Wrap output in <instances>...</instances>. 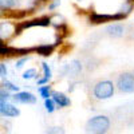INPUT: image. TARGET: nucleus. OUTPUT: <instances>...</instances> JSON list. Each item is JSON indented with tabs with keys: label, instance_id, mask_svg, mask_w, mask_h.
Returning <instances> with one entry per match:
<instances>
[{
	"label": "nucleus",
	"instance_id": "obj_14",
	"mask_svg": "<svg viewBox=\"0 0 134 134\" xmlns=\"http://www.w3.org/2000/svg\"><path fill=\"white\" fill-rule=\"evenodd\" d=\"M39 93H40V95L44 98V99H47V98H50L51 97V90H50V86H42V87H39Z\"/></svg>",
	"mask_w": 134,
	"mask_h": 134
},
{
	"label": "nucleus",
	"instance_id": "obj_7",
	"mask_svg": "<svg viewBox=\"0 0 134 134\" xmlns=\"http://www.w3.org/2000/svg\"><path fill=\"white\" fill-rule=\"evenodd\" d=\"M12 100H15V102H19V103H35L36 102V97H34V94L31 93H16L15 95H12Z\"/></svg>",
	"mask_w": 134,
	"mask_h": 134
},
{
	"label": "nucleus",
	"instance_id": "obj_15",
	"mask_svg": "<svg viewBox=\"0 0 134 134\" xmlns=\"http://www.w3.org/2000/svg\"><path fill=\"white\" fill-rule=\"evenodd\" d=\"M11 97H9V93H8V90H5L4 87H2L0 88V105L2 103H4V102H7V100L9 99Z\"/></svg>",
	"mask_w": 134,
	"mask_h": 134
},
{
	"label": "nucleus",
	"instance_id": "obj_9",
	"mask_svg": "<svg viewBox=\"0 0 134 134\" xmlns=\"http://www.w3.org/2000/svg\"><path fill=\"white\" fill-rule=\"evenodd\" d=\"M105 32L111 38H121V36H124V34H125V27L122 24H118V23L111 24L105 30Z\"/></svg>",
	"mask_w": 134,
	"mask_h": 134
},
{
	"label": "nucleus",
	"instance_id": "obj_10",
	"mask_svg": "<svg viewBox=\"0 0 134 134\" xmlns=\"http://www.w3.org/2000/svg\"><path fill=\"white\" fill-rule=\"evenodd\" d=\"M52 99H54V102L55 105H58L59 107H66V106H69L71 102H70V99L67 98L63 93H58V91H54L51 94Z\"/></svg>",
	"mask_w": 134,
	"mask_h": 134
},
{
	"label": "nucleus",
	"instance_id": "obj_3",
	"mask_svg": "<svg viewBox=\"0 0 134 134\" xmlns=\"http://www.w3.org/2000/svg\"><path fill=\"white\" fill-rule=\"evenodd\" d=\"M115 88L122 94L134 93V72L122 71L115 78Z\"/></svg>",
	"mask_w": 134,
	"mask_h": 134
},
{
	"label": "nucleus",
	"instance_id": "obj_17",
	"mask_svg": "<svg viewBox=\"0 0 134 134\" xmlns=\"http://www.w3.org/2000/svg\"><path fill=\"white\" fill-rule=\"evenodd\" d=\"M2 87H4L5 90H8V91H18V90H19L18 86L12 85L11 82H7V81H4V82L2 83Z\"/></svg>",
	"mask_w": 134,
	"mask_h": 134
},
{
	"label": "nucleus",
	"instance_id": "obj_24",
	"mask_svg": "<svg viewBox=\"0 0 134 134\" xmlns=\"http://www.w3.org/2000/svg\"><path fill=\"white\" fill-rule=\"evenodd\" d=\"M127 2H131V3H133V0H127Z\"/></svg>",
	"mask_w": 134,
	"mask_h": 134
},
{
	"label": "nucleus",
	"instance_id": "obj_16",
	"mask_svg": "<svg viewBox=\"0 0 134 134\" xmlns=\"http://www.w3.org/2000/svg\"><path fill=\"white\" fill-rule=\"evenodd\" d=\"M44 106H46V110L48 111V113H52V111L55 110V102H54V99L47 98L46 100H44Z\"/></svg>",
	"mask_w": 134,
	"mask_h": 134
},
{
	"label": "nucleus",
	"instance_id": "obj_12",
	"mask_svg": "<svg viewBox=\"0 0 134 134\" xmlns=\"http://www.w3.org/2000/svg\"><path fill=\"white\" fill-rule=\"evenodd\" d=\"M52 50H54V46H48V44H42V46L36 47L35 51L39 54V55H43V57H50L52 54Z\"/></svg>",
	"mask_w": 134,
	"mask_h": 134
},
{
	"label": "nucleus",
	"instance_id": "obj_1",
	"mask_svg": "<svg viewBox=\"0 0 134 134\" xmlns=\"http://www.w3.org/2000/svg\"><path fill=\"white\" fill-rule=\"evenodd\" d=\"M115 93V83L110 79L98 81L93 86V97L98 100H105L114 95Z\"/></svg>",
	"mask_w": 134,
	"mask_h": 134
},
{
	"label": "nucleus",
	"instance_id": "obj_8",
	"mask_svg": "<svg viewBox=\"0 0 134 134\" xmlns=\"http://www.w3.org/2000/svg\"><path fill=\"white\" fill-rule=\"evenodd\" d=\"M20 114L19 109H16L14 105H9L7 102L0 105V115L3 117H16Z\"/></svg>",
	"mask_w": 134,
	"mask_h": 134
},
{
	"label": "nucleus",
	"instance_id": "obj_20",
	"mask_svg": "<svg viewBox=\"0 0 134 134\" xmlns=\"http://www.w3.org/2000/svg\"><path fill=\"white\" fill-rule=\"evenodd\" d=\"M7 76V67L4 63H0V78H5Z\"/></svg>",
	"mask_w": 134,
	"mask_h": 134
},
{
	"label": "nucleus",
	"instance_id": "obj_5",
	"mask_svg": "<svg viewBox=\"0 0 134 134\" xmlns=\"http://www.w3.org/2000/svg\"><path fill=\"white\" fill-rule=\"evenodd\" d=\"M51 24V19L48 18H42V19H34L30 21H24V23L18 24V35L21 32L23 28H30V27H35V26H42V27H47Z\"/></svg>",
	"mask_w": 134,
	"mask_h": 134
},
{
	"label": "nucleus",
	"instance_id": "obj_19",
	"mask_svg": "<svg viewBox=\"0 0 134 134\" xmlns=\"http://www.w3.org/2000/svg\"><path fill=\"white\" fill-rule=\"evenodd\" d=\"M42 69H43V71H44V78H47V79H50V78H51V70H50L48 64L43 62V63H42Z\"/></svg>",
	"mask_w": 134,
	"mask_h": 134
},
{
	"label": "nucleus",
	"instance_id": "obj_22",
	"mask_svg": "<svg viewBox=\"0 0 134 134\" xmlns=\"http://www.w3.org/2000/svg\"><path fill=\"white\" fill-rule=\"evenodd\" d=\"M27 59H28V58H23L21 60H19V62L16 63V69H20V67H23V64L27 62Z\"/></svg>",
	"mask_w": 134,
	"mask_h": 134
},
{
	"label": "nucleus",
	"instance_id": "obj_2",
	"mask_svg": "<svg viewBox=\"0 0 134 134\" xmlns=\"http://www.w3.org/2000/svg\"><path fill=\"white\" fill-rule=\"evenodd\" d=\"M111 126V121L106 115H95L91 119L87 121L86 124V131L93 134H102L109 131Z\"/></svg>",
	"mask_w": 134,
	"mask_h": 134
},
{
	"label": "nucleus",
	"instance_id": "obj_4",
	"mask_svg": "<svg viewBox=\"0 0 134 134\" xmlns=\"http://www.w3.org/2000/svg\"><path fill=\"white\" fill-rule=\"evenodd\" d=\"M18 35V26L9 21L0 23V39L2 40H8L9 38Z\"/></svg>",
	"mask_w": 134,
	"mask_h": 134
},
{
	"label": "nucleus",
	"instance_id": "obj_6",
	"mask_svg": "<svg viewBox=\"0 0 134 134\" xmlns=\"http://www.w3.org/2000/svg\"><path fill=\"white\" fill-rule=\"evenodd\" d=\"M82 70H83V64H82L81 60H72L70 64H67L64 69H63V71L66 72V75H69L71 78H75L78 75H81Z\"/></svg>",
	"mask_w": 134,
	"mask_h": 134
},
{
	"label": "nucleus",
	"instance_id": "obj_18",
	"mask_svg": "<svg viewBox=\"0 0 134 134\" xmlns=\"http://www.w3.org/2000/svg\"><path fill=\"white\" fill-rule=\"evenodd\" d=\"M35 75H36V70L35 69H30V70L24 71L23 78L24 79H32V78H35Z\"/></svg>",
	"mask_w": 134,
	"mask_h": 134
},
{
	"label": "nucleus",
	"instance_id": "obj_21",
	"mask_svg": "<svg viewBox=\"0 0 134 134\" xmlns=\"http://www.w3.org/2000/svg\"><path fill=\"white\" fill-rule=\"evenodd\" d=\"M63 131L64 130L62 127H51V129L47 130V133H63Z\"/></svg>",
	"mask_w": 134,
	"mask_h": 134
},
{
	"label": "nucleus",
	"instance_id": "obj_13",
	"mask_svg": "<svg viewBox=\"0 0 134 134\" xmlns=\"http://www.w3.org/2000/svg\"><path fill=\"white\" fill-rule=\"evenodd\" d=\"M18 4L16 0H0V9H11V8H14L15 5Z\"/></svg>",
	"mask_w": 134,
	"mask_h": 134
},
{
	"label": "nucleus",
	"instance_id": "obj_23",
	"mask_svg": "<svg viewBox=\"0 0 134 134\" xmlns=\"http://www.w3.org/2000/svg\"><path fill=\"white\" fill-rule=\"evenodd\" d=\"M59 4H60V2H59V0H55V2H54V3H52V4L50 5V9H54V8H57V7H58Z\"/></svg>",
	"mask_w": 134,
	"mask_h": 134
},
{
	"label": "nucleus",
	"instance_id": "obj_11",
	"mask_svg": "<svg viewBox=\"0 0 134 134\" xmlns=\"http://www.w3.org/2000/svg\"><path fill=\"white\" fill-rule=\"evenodd\" d=\"M90 20L95 24H100V23H107V21H113L114 20V15H106V14H94L91 15Z\"/></svg>",
	"mask_w": 134,
	"mask_h": 134
},
{
	"label": "nucleus",
	"instance_id": "obj_25",
	"mask_svg": "<svg viewBox=\"0 0 134 134\" xmlns=\"http://www.w3.org/2000/svg\"><path fill=\"white\" fill-rule=\"evenodd\" d=\"M79 2H81V0H79Z\"/></svg>",
	"mask_w": 134,
	"mask_h": 134
}]
</instances>
